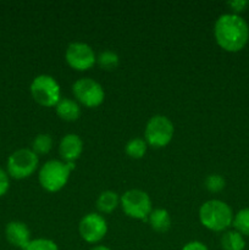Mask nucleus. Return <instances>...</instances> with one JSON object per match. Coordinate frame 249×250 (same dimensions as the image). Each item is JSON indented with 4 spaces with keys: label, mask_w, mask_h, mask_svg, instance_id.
Returning <instances> with one entry per match:
<instances>
[{
    "label": "nucleus",
    "mask_w": 249,
    "mask_h": 250,
    "mask_svg": "<svg viewBox=\"0 0 249 250\" xmlns=\"http://www.w3.org/2000/svg\"><path fill=\"white\" fill-rule=\"evenodd\" d=\"M214 36L220 48L228 53H237L248 43L249 26L239 15L224 14L215 22Z\"/></svg>",
    "instance_id": "nucleus-1"
},
{
    "label": "nucleus",
    "mask_w": 249,
    "mask_h": 250,
    "mask_svg": "<svg viewBox=\"0 0 249 250\" xmlns=\"http://www.w3.org/2000/svg\"><path fill=\"white\" fill-rule=\"evenodd\" d=\"M199 221L205 229L212 232H225L233 222V211L227 203L219 199L205 202L199 208Z\"/></svg>",
    "instance_id": "nucleus-2"
},
{
    "label": "nucleus",
    "mask_w": 249,
    "mask_h": 250,
    "mask_svg": "<svg viewBox=\"0 0 249 250\" xmlns=\"http://www.w3.org/2000/svg\"><path fill=\"white\" fill-rule=\"evenodd\" d=\"M75 168L76 163H65L61 160L46 161L39 168V183L46 192H59L67 185L71 172Z\"/></svg>",
    "instance_id": "nucleus-3"
},
{
    "label": "nucleus",
    "mask_w": 249,
    "mask_h": 250,
    "mask_svg": "<svg viewBox=\"0 0 249 250\" xmlns=\"http://www.w3.org/2000/svg\"><path fill=\"white\" fill-rule=\"evenodd\" d=\"M175 134L172 121L165 115H154L146 122L144 141L153 148L160 149L171 143Z\"/></svg>",
    "instance_id": "nucleus-4"
},
{
    "label": "nucleus",
    "mask_w": 249,
    "mask_h": 250,
    "mask_svg": "<svg viewBox=\"0 0 249 250\" xmlns=\"http://www.w3.org/2000/svg\"><path fill=\"white\" fill-rule=\"evenodd\" d=\"M29 90L34 102L44 107L56 106L61 99L60 84L50 75H39L34 77Z\"/></svg>",
    "instance_id": "nucleus-5"
},
{
    "label": "nucleus",
    "mask_w": 249,
    "mask_h": 250,
    "mask_svg": "<svg viewBox=\"0 0 249 250\" xmlns=\"http://www.w3.org/2000/svg\"><path fill=\"white\" fill-rule=\"evenodd\" d=\"M120 205L124 215L134 220H148L153 211V203L146 192L129 189L120 197Z\"/></svg>",
    "instance_id": "nucleus-6"
},
{
    "label": "nucleus",
    "mask_w": 249,
    "mask_h": 250,
    "mask_svg": "<svg viewBox=\"0 0 249 250\" xmlns=\"http://www.w3.org/2000/svg\"><path fill=\"white\" fill-rule=\"evenodd\" d=\"M39 166V158L32 149L14 151L6 163V172L15 180H24L33 175Z\"/></svg>",
    "instance_id": "nucleus-7"
},
{
    "label": "nucleus",
    "mask_w": 249,
    "mask_h": 250,
    "mask_svg": "<svg viewBox=\"0 0 249 250\" xmlns=\"http://www.w3.org/2000/svg\"><path fill=\"white\" fill-rule=\"evenodd\" d=\"M72 94L78 104L85 107H98L105 99L104 88L99 82L89 77H83L72 84Z\"/></svg>",
    "instance_id": "nucleus-8"
},
{
    "label": "nucleus",
    "mask_w": 249,
    "mask_h": 250,
    "mask_svg": "<svg viewBox=\"0 0 249 250\" xmlns=\"http://www.w3.org/2000/svg\"><path fill=\"white\" fill-rule=\"evenodd\" d=\"M66 62L76 71H87L97 63V55L92 46L83 42H72L65 53Z\"/></svg>",
    "instance_id": "nucleus-9"
},
{
    "label": "nucleus",
    "mask_w": 249,
    "mask_h": 250,
    "mask_svg": "<svg viewBox=\"0 0 249 250\" xmlns=\"http://www.w3.org/2000/svg\"><path fill=\"white\" fill-rule=\"evenodd\" d=\"M78 232L81 238L87 243H99L107 233V222L103 215L98 212H89L81 219L78 224Z\"/></svg>",
    "instance_id": "nucleus-10"
},
{
    "label": "nucleus",
    "mask_w": 249,
    "mask_h": 250,
    "mask_svg": "<svg viewBox=\"0 0 249 250\" xmlns=\"http://www.w3.org/2000/svg\"><path fill=\"white\" fill-rule=\"evenodd\" d=\"M6 241L15 248L26 250L31 243V231L24 222L11 221L5 227Z\"/></svg>",
    "instance_id": "nucleus-11"
},
{
    "label": "nucleus",
    "mask_w": 249,
    "mask_h": 250,
    "mask_svg": "<svg viewBox=\"0 0 249 250\" xmlns=\"http://www.w3.org/2000/svg\"><path fill=\"white\" fill-rule=\"evenodd\" d=\"M59 153L65 163H76L83 153V141L76 133H68L61 138Z\"/></svg>",
    "instance_id": "nucleus-12"
},
{
    "label": "nucleus",
    "mask_w": 249,
    "mask_h": 250,
    "mask_svg": "<svg viewBox=\"0 0 249 250\" xmlns=\"http://www.w3.org/2000/svg\"><path fill=\"white\" fill-rule=\"evenodd\" d=\"M55 111L61 120L67 122L77 121L81 116V106L76 100L70 98H61L56 104Z\"/></svg>",
    "instance_id": "nucleus-13"
},
{
    "label": "nucleus",
    "mask_w": 249,
    "mask_h": 250,
    "mask_svg": "<svg viewBox=\"0 0 249 250\" xmlns=\"http://www.w3.org/2000/svg\"><path fill=\"white\" fill-rule=\"evenodd\" d=\"M149 225L151 229L159 233H165L171 229L172 225V220H171L170 212L163 208H158V209H153L148 217Z\"/></svg>",
    "instance_id": "nucleus-14"
},
{
    "label": "nucleus",
    "mask_w": 249,
    "mask_h": 250,
    "mask_svg": "<svg viewBox=\"0 0 249 250\" xmlns=\"http://www.w3.org/2000/svg\"><path fill=\"white\" fill-rule=\"evenodd\" d=\"M97 209L102 214H111L120 205V197L114 190H104L97 198Z\"/></svg>",
    "instance_id": "nucleus-15"
},
{
    "label": "nucleus",
    "mask_w": 249,
    "mask_h": 250,
    "mask_svg": "<svg viewBox=\"0 0 249 250\" xmlns=\"http://www.w3.org/2000/svg\"><path fill=\"white\" fill-rule=\"evenodd\" d=\"M220 243L224 250H244L246 248V239L236 229L225 231L220 239Z\"/></svg>",
    "instance_id": "nucleus-16"
},
{
    "label": "nucleus",
    "mask_w": 249,
    "mask_h": 250,
    "mask_svg": "<svg viewBox=\"0 0 249 250\" xmlns=\"http://www.w3.org/2000/svg\"><path fill=\"white\" fill-rule=\"evenodd\" d=\"M148 150V144L143 138H133L124 146V151L131 159H142Z\"/></svg>",
    "instance_id": "nucleus-17"
},
{
    "label": "nucleus",
    "mask_w": 249,
    "mask_h": 250,
    "mask_svg": "<svg viewBox=\"0 0 249 250\" xmlns=\"http://www.w3.org/2000/svg\"><path fill=\"white\" fill-rule=\"evenodd\" d=\"M53 149V138L48 133H39L38 136L34 137L32 142V150L37 155H44L48 154Z\"/></svg>",
    "instance_id": "nucleus-18"
},
{
    "label": "nucleus",
    "mask_w": 249,
    "mask_h": 250,
    "mask_svg": "<svg viewBox=\"0 0 249 250\" xmlns=\"http://www.w3.org/2000/svg\"><path fill=\"white\" fill-rule=\"evenodd\" d=\"M97 63L106 71H112L117 68L120 63V58L115 51L112 50H104L97 56Z\"/></svg>",
    "instance_id": "nucleus-19"
},
{
    "label": "nucleus",
    "mask_w": 249,
    "mask_h": 250,
    "mask_svg": "<svg viewBox=\"0 0 249 250\" xmlns=\"http://www.w3.org/2000/svg\"><path fill=\"white\" fill-rule=\"evenodd\" d=\"M232 226H233L234 229H236L237 232H239L243 237H249V208L239 210V211L234 215Z\"/></svg>",
    "instance_id": "nucleus-20"
},
{
    "label": "nucleus",
    "mask_w": 249,
    "mask_h": 250,
    "mask_svg": "<svg viewBox=\"0 0 249 250\" xmlns=\"http://www.w3.org/2000/svg\"><path fill=\"white\" fill-rule=\"evenodd\" d=\"M204 185L210 193H219L226 187V180L219 173H211L205 178Z\"/></svg>",
    "instance_id": "nucleus-21"
},
{
    "label": "nucleus",
    "mask_w": 249,
    "mask_h": 250,
    "mask_svg": "<svg viewBox=\"0 0 249 250\" xmlns=\"http://www.w3.org/2000/svg\"><path fill=\"white\" fill-rule=\"evenodd\" d=\"M26 250H59L58 244L48 238L32 239Z\"/></svg>",
    "instance_id": "nucleus-22"
},
{
    "label": "nucleus",
    "mask_w": 249,
    "mask_h": 250,
    "mask_svg": "<svg viewBox=\"0 0 249 250\" xmlns=\"http://www.w3.org/2000/svg\"><path fill=\"white\" fill-rule=\"evenodd\" d=\"M10 188V176L4 168L0 167V198L7 193Z\"/></svg>",
    "instance_id": "nucleus-23"
},
{
    "label": "nucleus",
    "mask_w": 249,
    "mask_h": 250,
    "mask_svg": "<svg viewBox=\"0 0 249 250\" xmlns=\"http://www.w3.org/2000/svg\"><path fill=\"white\" fill-rule=\"evenodd\" d=\"M249 1L247 0H233V1H228L227 2V6L233 11V14L238 15L239 12L244 11L246 7H248Z\"/></svg>",
    "instance_id": "nucleus-24"
},
{
    "label": "nucleus",
    "mask_w": 249,
    "mask_h": 250,
    "mask_svg": "<svg viewBox=\"0 0 249 250\" xmlns=\"http://www.w3.org/2000/svg\"><path fill=\"white\" fill-rule=\"evenodd\" d=\"M182 250H209V248H208L203 242L192 241V242H188L187 244H185V247H183Z\"/></svg>",
    "instance_id": "nucleus-25"
},
{
    "label": "nucleus",
    "mask_w": 249,
    "mask_h": 250,
    "mask_svg": "<svg viewBox=\"0 0 249 250\" xmlns=\"http://www.w3.org/2000/svg\"><path fill=\"white\" fill-rule=\"evenodd\" d=\"M90 250H111V249L107 248V247H105V246H95V247H93Z\"/></svg>",
    "instance_id": "nucleus-26"
}]
</instances>
